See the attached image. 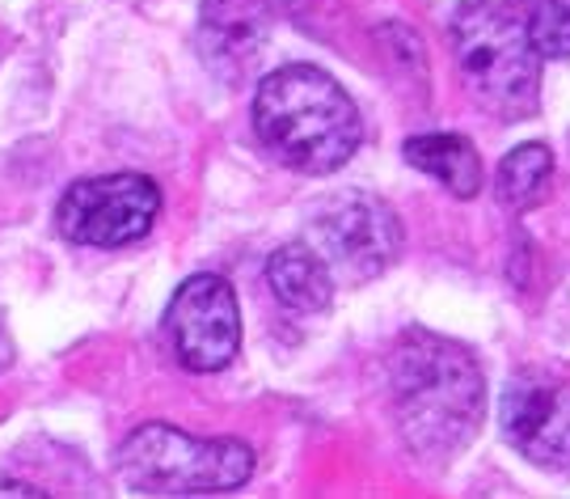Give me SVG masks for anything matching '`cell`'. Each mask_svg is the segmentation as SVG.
<instances>
[{
	"mask_svg": "<svg viewBox=\"0 0 570 499\" xmlns=\"http://www.w3.org/2000/svg\"><path fill=\"white\" fill-rule=\"evenodd\" d=\"M550 174H553L550 148L546 145H520L503 157V166H499V187L494 190H499V199H503L508 208L524 212L546 195Z\"/></svg>",
	"mask_w": 570,
	"mask_h": 499,
	"instance_id": "obj_11",
	"label": "cell"
},
{
	"mask_svg": "<svg viewBox=\"0 0 570 499\" xmlns=\"http://www.w3.org/2000/svg\"><path fill=\"white\" fill-rule=\"evenodd\" d=\"M254 131L296 174H334L364 145V119L343 85L313 63H287L254 94Z\"/></svg>",
	"mask_w": 570,
	"mask_h": 499,
	"instance_id": "obj_2",
	"label": "cell"
},
{
	"mask_svg": "<svg viewBox=\"0 0 570 499\" xmlns=\"http://www.w3.org/2000/svg\"><path fill=\"white\" fill-rule=\"evenodd\" d=\"M308 246L334 280L364 284L389 271L402 254V221L385 199L364 190L330 195L308 221Z\"/></svg>",
	"mask_w": 570,
	"mask_h": 499,
	"instance_id": "obj_5",
	"label": "cell"
},
{
	"mask_svg": "<svg viewBox=\"0 0 570 499\" xmlns=\"http://www.w3.org/2000/svg\"><path fill=\"white\" fill-rule=\"evenodd\" d=\"M249 474V444L186 437L169 423H144L119 449V479L136 496H228Z\"/></svg>",
	"mask_w": 570,
	"mask_h": 499,
	"instance_id": "obj_4",
	"label": "cell"
},
{
	"mask_svg": "<svg viewBox=\"0 0 570 499\" xmlns=\"http://www.w3.org/2000/svg\"><path fill=\"white\" fill-rule=\"evenodd\" d=\"M449 39L473 102L508 124L529 119L541 94V56L515 0H465L452 13Z\"/></svg>",
	"mask_w": 570,
	"mask_h": 499,
	"instance_id": "obj_3",
	"label": "cell"
},
{
	"mask_svg": "<svg viewBox=\"0 0 570 499\" xmlns=\"http://www.w3.org/2000/svg\"><path fill=\"white\" fill-rule=\"evenodd\" d=\"M499 432L524 461L570 479V385L546 373H515L499 398Z\"/></svg>",
	"mask_w": 570,
	"mask_h": 499,
	"instance_id": "obj_8",
	"label": "cell"
},
{
	"mask_svg": "<svg viewBox=\"0 0 570 499\" xmlns=\"http://www.w3.org/2000/svg\"><path fill=\"white\" fill-rule=\"evenodd\" d=\"M402 153L419 174L435 178L456 199H473L482 190V162H478V148L469 145L465 136H452V131L410 136Z\"/></svg>",
	"mask_w": 570,
	"mask_h": 499,
	"instance_id": "obj_10",
	"label": "cell"
},
{
	"mask_svg": "<svg viewBox=\"0 0 570 499\" xmlns=\"http://www.w3.org/2000/svg\"><path fill=\"white\" fill-rule=\"evenodd\" d=\"M9 360H13V343H9V334H4V317H0V373L9 369Z\"/></svg>",
	"mask_w": 570,
	"mask_h": 499,
	"instance_id": "obj_13",
	"label": "cell"
},
{
	"mask_svg": "<svg viewBox=\"0 0 570 499\" xmlns=\"http://www.w3.org/2000/svg\"><path fill=\"white\" fill-rule=\"evenodd\" d=\"M393 407L419 458L449 461L482 428L487 381L469 348L444 334L406 331L393 352Z\"/></svg>",
	"mask_w": 570,
	"mask_h": 499,
	"instance_id": "obj_1",
	"label": "cell"
},
{
	"mask_svg": "<svg viewBox=\"0 0 570 499\" xmlns=\"http://www.w3.org/2000/svg\"><path fill=\"white\" fill-rule=\"evenodd\" d=\"M524 30L541 60L570 56V0H515Z\"/></svg>",
	"mask_w": 570,
	"mask_h": 499,
	"instance_id": "obj_12",
	"label": "cell"
},
{
	"mask_svg": "<svg viewBox=\"0 0 570 499\" xmlns=\"http://www.w3.org/2000/svg\"><path fill=\"white\" fill-rule=\"evenodd\" d=\"M0 496H39V491L26 482H0Z\"/></svg>",
	"mask_w": 570,
	"mask_h": 499,
	"instance_id": "obj_14",
	"label": "cell"
},
{
	"mask_svg": "<svg viewBox=\"0 0 570 499\" xmlns=\"http://www.w3.org/2000/svg\"><path fill=\"white\" fill-rule=\"evenodd\" d=\"M169 343L190 373H220L242 348V310L225 275H190L169 301Z\"/></svg>",
	"mask_w": 570,
	"mask_h": 499,
	"instance_id": "obj_7",
	"label": "cell"
},
{
	"mask_svg": "<svg viewBox=\"0 0 570 499\" xmlns=\"http://www.w3.org/2000/svg\"><path fill=\"white\" fill-rule=\"evenodd\" d=\"M266 284L275 292V301L292 313L326 310L330 296H334V275L308 242H292V246L275 250L266 263Z\"/></svg>",
	"mask_w": 570,
	"mask_h": 499,
	"instance_id": "obj_9",
	"label": "cell"
},
{
	"mask_svg": "<svg viewBox=\"0 0 570 499\" xmlns=\"http://www.w3.org/2000/svg\"><path fill=\"white\" fill-rule=\"evenodd\" d=\"M161 212V190L144 174H106V178H85L68 187L60 199L56 225L68 242L77 246H131L153 229Z\"/></svg>",
	"mask_w": 570,
	"mask_h": 499,
	"instance_id": "obj_6",
	"label": "cell"
}]
</instances>
